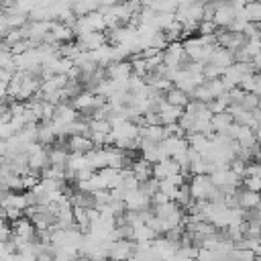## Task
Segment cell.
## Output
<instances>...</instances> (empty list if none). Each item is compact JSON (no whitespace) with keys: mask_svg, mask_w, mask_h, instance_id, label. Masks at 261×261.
<instances>
[{"mask_svg":"<svg viewBox=\"0 0 261 261\" xmlns=\"http://www.w3.org/2000/svg\"><path fill=\"white\" fill-rule=\"evenodd\" d=\"M255 130V139H257V145H261V126H257V128H253Z\"/></svg>","mask_w":261,"mask_h":261,"instance_id":"35","label":"cell"},{"mask_svg":"<svg viewBox=\"0 0 261 261\" xmlns=\"http://www.w3.org/2000/svg\"><path fill=\"white\" fill-rule=\"evenodd\" d=\"M251 61H253V67H255V71H257V73H261V53H259V55H255Z\"/></svg>","mask_w":261,"mask_h":261,"instance_id":"34","label":"cell"},{"mask_svg":"<svg viewBox=\"0 0 261 261\" xmlns=\"http://www.w3.org/2000/svg\"><path fill=\"white\" fill-rule=\"evenodd\" d=\"M234 196H237V206L243 208V210L255 208V206H259V202H261V194H259V192H251V190H247V188H243V186L234 192Z\"/></svg>","mask_w":261,"mask_h":261,"instance_id":"10","label":"cell"},{"mask_svg":"<svg viewBox=\"0 0 261 261\" xmlns=\"http://www.w3.org/2000/svg\"><path fill=\"white\" fill-rule=\"evenodd\" d=\"M27 159H29V169L31 171H37L41 173V169H45L49 165V153H47V147L39 145V143H33L27 151Z\"/></svg>","mask_w":261,"mask_h":261,"instance_id":"4","label":"cell"},{"mask_svg":"<svg viewBox=\"0 0 261 261\" xmlns=\"http://www.w3.org/2000/svg\"><path fill=\"white\" fill-rule=\"evenodd\" d=\"M151 167H153V163H149L147 159H135L133 163H130V171L135 173V177L139 179V181H143V179H147V177H151L153 173H151Z\"/></svg>","mask_w":261,"mask_h":261,"instance_id":"20","label":"cell"},{"mask_svg":"<svg viewBox=\"0 0 261 261\" xmlns=\"http://www.w3.org/2000/svg\"><path fill=\"white\" fill-rule=\"evenodd\" d=\"M135 247H137V241H133V239H116V241L110 243L108 259H112V261H126L128 257L135 255Z\"/></svg>","mask_w":261,"mask_h":261,"instance_id":"3","label":"cell"},{"mask_svg":"<svg viewBox=\"0 0 261 261\" xmlns=\"http://www.w3.org/2000/svg\"><path fill=\"white\" fill-rule=\"evenodd\" d=\"M94 149V143L88 135H69L67 137V151L69 153H90Z\"/></svg>","mask_w":261,"mask_h":261,"instance_id":"8","label":"cell"},{"mask_svg":"<svg viewBox=\"0 0 261 261\" xmlns=\"http://www.w3.org/2000/svg\"><path fill=\"white\" fill-rule=\"evenodd\" d=\"M179 171H181L179 163H175L173 159H161V161L153 163V167H151V173H153L155 179H165V177H169L173 173H179Z\"/></svg>","mask_w":261,"mask_h":261,"instance_id":"9","label":"cell"},{"mask_svg":"<svg viewBox=\"0 0 261 261\" xmlns=\"http://www.w3.org/2000/svg\"><path fill=\"white\" fill-rule=\"evenodd\" d=\"M157 112H159L161 124H171V122H177V120H179V116L184 114V108L173 106V104H169V102L161 100V104H159Z\"/></svg>","mask_w":261,"mask_h":261,"instance_id":"11","label":"cell"},{"mask_svg":"<svg viewBox=\"0 0 261 261\" xmlns=\"http://www.w3.org/2000/svg\"><path fill=\"white\" fill-rule=\"evenodd\" d=\"M139 137H141V139L155 141V143H161V141L165 139L163 124H145V126H139Z\"/></svg>","mask_w":261,"mask_h":261,"instance_id":"18","label":"cell"},{"mask_svg":"<svg viewBox=\"0 0 261 261\" xmlns=\"http://www.w3.org/2000/svg\"><path fill=\"white\" fill-rule=\"evenodd\" d=\"M232 122H234V120H232V116H230V112H228V110H226V112H218V114H212V116H210L212 133H224Z\"/></svg>","mask_w":261,"mask_h":261,"instance_id":"19","label":"cell"},{"mask_svg":"<svg viewBox=\"0 0 261 261\" xmlns=\"http://www.w3.org/2000/svg\"><path fill=\"white\" fill-rule=\"evenodd\" d=\"M243 188L261 194V177H259V175H245V177H243Z\"/></svg>","mask_w":261,"mask_h":261,"instance_id":"31","label":"cell"},{"mask_svg":"<svg viewBox=\"0 0 261 261\" xmlns=\"http://www.w3.org/2000/svg\"><path fill=\"white\" fill-rule=\"evenodd\" d=\"M192 59L186 55L184 43L181 41H173L167 43V47L163 49V65L169 69H184Z\"/></svg>","mask_w":261,"mask_h":261,"instance_id":"1","label":"cell"},{"mask_svg":"<svg viewBox=\"0 0 261 261\" xmlns=\"http://www.w3.org/2000/svg\"><path fill=\"white\" fill-rule=\"evenodd\" d=\"M102 31H106V20H104V14L100 10L77 16V20L73 24L75 35H80V33H102Z\"/></svg>","mask_w":261,"mask_h":261,"instance_id":"2","label":"cell"},{"mask_svg":"<svg viewBox=\"0 0 261 261\" xmlns=\"http://www.w3.org/2000/svg\"><path fill=\"white\" fill-rule=\"evenodd\" d=\"M208 61L210 63H214V65H218V67H222V69H226L228 65H232L234 63V55H232V51H228V49H224V47H214L212 49V53H210V57H208Z\"/></svg>","mask_w":261,"mask_h":261,"instance_id":"14","label":"cell"},{"mask_svg":"<svg viewBox=\"0 0 261 261\" xmlns=\"http://www.w3.org/2000/svg\"><path fill=\"white\" fill-rule=\"evenodd\" d=\"M0 10H2V8H0Z\"/></svg>","mask_w":261,"mask_h":261,"instance_id":"36","label":"cell"},{"mask_svg":"<svg viewBox=\"0 0 261 261\" xmlns=\"http://www.w3.org/2000/svg\"><path fill=\"white\" fill-rule=\"evenodd\" d=\"M106 75L114 82H122L128 84V77L133 75V67L130 61H112L106 65Z\"/></svg>","mask_w":261,"mask_h":261,"instance_id":"6","label":"cell"},{"mask_svg":"<svg viewBox=\"0 0 261 261\" xmlns=\"http://www.w3.org/2000/svg\"><path fill=\"white\" fill-rule=\"evenodd\" d=\"M75 43L82 47V51H94V49L106 45L108 41L102 31V33H80V35H75Z\"/></svg>","mask_w":261,"mask_h":261,"instance_id":"7","label":"cell"},{"mask_svg":"<svg viewBox=\"0 0 261 261\" xmlns=\"http://www.w3.org/2000/svg\"><path fill=\"white\" fill-rule=\"evenodd\" d=\"M80 53H82V47L75 43V39L59 45V55H61V57H67V59H71V61H73Z\"/></svg>","mask_w":261,"mask_h":261,"instance_id":"26","label":"cell"},{"mask_svg":"<svg viewBox=\"0 0 261 261\" xmlns=\"http://www.w3.org/2000/svg\"><path fill=\"white\" fill-rule=\"evenodd\" d=\"M157 234L153 232V228L145 222V224H139V226H133V241L137 243H147V241H155Z\"/></svg>","mask_w":261,"mask_h":261,"instance_id":"22","label":"cell"},{"mask_svg":"<svg viewBox=\"0 0 261 261\" xmlns=\"http://www.w3.org/2000/svg\"><path fill=\"white\" fill-rule=\"evenodd\" d=\"M137 190H139L143 196H147V198L151 200V198H153V194H157V192H159V179H155V177L151 175V177H147V179L139 181Z\"/></svg>","mask_w":261,"mask_h":261,"instance_id":"24","label":"cell"},{"mask_svg":"<svg viewBox=\"0 0 261 261\" xmlns=\"http://www.w3.org/2000/svg\"><path fill=\"white\" fill-rule=\"evenodd\" d=\"M73 222H75V228H77V230L88 232V228H90V216H88V210H86V208H75V206H73Z\"/></svg>","mask_w":261,"mask_h":261,"instance_id":"25","label":"cell"},{"mask_svg":"<svg viewBox=\"0 0 261 261\" xmlns=\"http://www.w3.org/2000/svg\"><path fill=\"white\" fill-rule=\"evenodd\" d=\"M165 102H169V104H173V106L184 108V106L190 102V96H188L184 90H179V88L171 86V88L165 92Z\"/></svg>","mask_w":261,"mask_h":261,"instance_id":"21","label":"cell"},{"mask_svg":"<svg viewBox=\"0 0 261 261\" xmlns=\"http://www.w3.org/2000/svg\"><path fill=\"white\" fill-rule=\"evenodd\" d=\"M90 130L92 133H102V135H108L112 130V124L108 118H90Z\"/></svg>","mask_w":261,"mask_h":261,"instance_id":"27","label":"cell"},{"mask_svg":"<svg viewBox=\"0 0 261 261\" xmlns=\"http://www.w3.org/2000/svg\"><path fill=\"white\" fill-rule=\"evenodd\" d=\"M151 204V200L147 198V196H143L139 190H130V192H126V196H124V206H126V210H143V208H147Z\"/></svg>","mask_w":261,"mask_h":261,"instance_id":"17","label":"cell"},{"mask_svg":"<svg viewBox=\"0 0 261 261\" xmlns=\"http://www.w3.org/2000/svg\"><path fill=\"white\" fill-rule=\"evenodd\" d=\"M216 24H214V20H200L198 22V35H202V37H210V35H214L216 33Z\"/></svg>","mask_w":261,"mask_h":261,"instance_id":"30","label":"cell"},{"mask_svg":"<svg viewBox=\"0 0 261 261\" xmlns=\"http://www.w3.org/2000/svg\"><path fill=\"white\" fill-rule=\"evenodd\" d=\"M69 202H71V206H75V208H86V210L96 208L94 192H86V190H80V188H75V190H73V194H71Z\"/></svg>","mask_w":261,"mask_h":261,"instance_id":"15","label":"cell"},{"mask_svg":"<svg viewBox=\"0 0 261 261\" xmlns=\"http://www.w3.org/2000/svg\"><path fill=\"white\" fill-rule=\"evenodd\" d=\"M177 190H179V186H175L173 181H169V179H159V192L165 194L169 200H175Z\"/></svg>","mask_w":261,"mask_h":261,"instance_id":"29","label":"cell"},{"mask_svg":"<svg viewBox=\"0 0 261 261\" xmlns=\"http://www.w3.org/2000/svg\"><path fill=\"white\" fill-rule=\"evenodd\" d=\"M247 27H249V20H245L243 16H234V20L230 22V27H228V31H234V33H245L247 31Z\"/></svg>","mask_w":261,"mask_h":261,"instance_id":"32","label":"cell"},{"mask_svg":"<svg viewBox=\"0 0 261 261\" xmlns=\"http://www.w3.org/2000/svg\"><path fill=\"white\" fill-rule=\"evenodd\" d=\"M259 102H261V96L259 94H253V92H245V96H243V100H241V106L245 108V110H255V108H259Z\"/></svg>","mask_w":261,"mask_h":261,"instance_id":"28","label":"cell"},{"mask_svg":"<svg viewBox=\"0 0 261 261\" xmlns=\"http://www.w3.org/2000/svg\"><path fill=\"white\" fill-rule=\"evenodd\" d=\"M71 10L75 16H84L98 10V0H71Z\"/></svg>","mask_w":261,"mask_h":261,"instance_id":"23","label":"cell"},{"mask_svg":"<svg viewBox=\"0 0 261 261\" xmlns=\"http://www.w3.org/2000/svg\"><path fill=\"white\" fill-rule=\"evenodd\" d=\"M234 16H237V8L228 0H216V10H214L212 20L218 29H228Z\"/></svg>","mask_w":261,"mask_h":261,"instance_id":"5","label":"cell"},{"mask_svg":"<svg viewBox=\"0 0 261 261\" xmlns=\"http://www.w3.org/2000/svg\"><path fill=\"white\" fill-rule=\"evenodd\" d=\"M12 73L14 71H10V69H6V67H0V82H10V77H12Z\"/></svg>","mask_w":261,"mask_h":261,"instance_id":"33","label":"cell"},{"mask_svg":"<svg viewBox=\"0 0 261 261\" xmlns=\"http://www.w3.org/2000/svg\"><path fill=\"white\" fill-rule=\"evenodd\" d=\"M239 16H243L245 20L249 22H255V24H261V0H253V2H247L243 8L237 10Z\"/></svg>","mask_w":261,"mask_h":261,"instance_id":"16","label":"cell"},{"mask_svg":"<svg viewBox=\"0 0 261 261\" xmlns=\"http://www.w3.org/2000/svg\"><path fill=\"white\" fill-rule=\"evenodd\" d=\"M43 147H51L55 143V133L51 126V120H37V141Z\"/></svg>","mask_w":261,"mask_h":261,"instance_id":"13","label":"cell"},{"mask_svg":"<svg viewBox=\"0 0 261 261\" xmlns=\"http://www.w3.org/2000/svg\"><path fill=\"white\" fill-rule=\"evenodd\" d=\"M232 139H234V141L239 143V147H243V149H253V147L257 145L255 130H253L251 126H245V124H239V126H237Z\"/></svg>","mask_w":261,"mask_h":261,"instance_id":"12","label":"cell"}]
</instances>
